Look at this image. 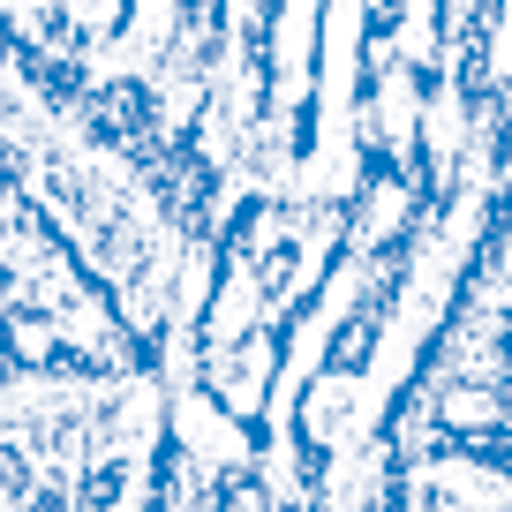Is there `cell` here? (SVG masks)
Masks as SVG:
<instances>
[{
    "instance_id": "6da1fadb",
    "label": "cell",
    "mask_w": 512,
    "mask_h": 512,
    "mask_svg": "<svg viewBox=\"0 0 512 512\" xmlns=\"http://www.w3.org/2000/svg\"><path fill=\"white\" fill-rule=\"evenodd\" d=\"M445 46L452 0H181L151 136L196 211L354 219L377 181L437 189L460 159Z\"/></svg>"
}]
</instances>
